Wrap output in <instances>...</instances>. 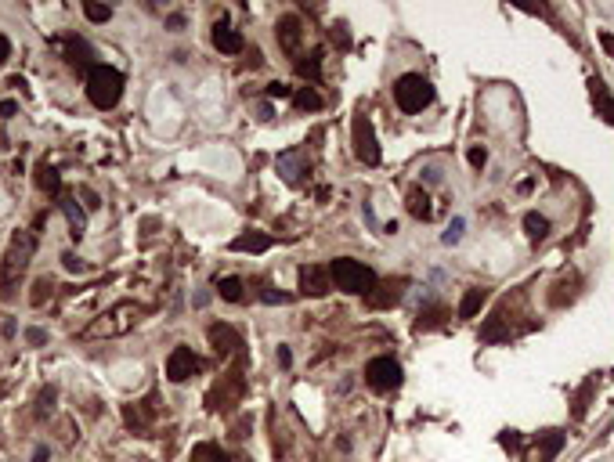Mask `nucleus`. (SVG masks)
Instances as JSON below:
<instances>
[{"mask_svg": "<svg viewBox=\"0 0 614 462\" xmlns=\"http://www.w3.org/2000/svg\"><path fill=\"white\" fill-rule=\"evenodd\" d=\"M33 249H37L33 231H18V235L11 239V246L4 253V264H0V296H4V300L15 296V286L22 282L25 268H30V260H33Z\"/></svg>", "mask_w": 614, "mask_h": 462, "instance_id": "f257e3e1", "label": "nucleus"}, {"mask_svg": "<svg viewBox=\"0 0 614 462\" xmlns=\"http://www.w3.org/2000/svg\"><path fill=\"white\" fill-rule=\"evenodd\" d=\"M87 98L94 109H116L123 98V72L112 65H91L87 72Z\"/></svg>", "mask_w": 614, "mask_h": 462, "instance_id": "f03ea898", "label": "nucleus"}, {"mask_svg": "<svg viewBox=\"0 0 614 462\" xmlns=\"http://www.w3.org/2000/svg\"><path fill=\"white\" fill-rule=\"evenodd\" d=\"M329 278H332V286L351 293V296H369L376 289V275L365 264L351 260V256H337V260L329 264Z\"/></svg>", "mask_w": 614, "mask_h": 462, "instance_id": "7ed1b4c3", "label": "nucleus"}, {"mask_svg": "<svg viewBox=\"0 0 614 462\" xmlns=\"http://www.w3.org/2000/svg\"><path fill=\"white\" fill-rule=\"evenodd\" d=\"M394 101H398V109L401 112H423L430 101H433V87L426 76L419 72H405L394 80Z\"/></svg>", "mask_w": 614, "mask_h": 462, "instance_id": "20e7f679", "label": "nucleus"}, {"mask_svg": "<svg viewBox=\"0 0 614 462\" xmlns=\"http://www.w3.org/2000/svg\"><path fill=\"white\" fill-rule=\"evenodd\" d=\"M141 318V307L138 303H116L109 315H101L87 332H84V340H98V336H119V332L126 329H134Z\"/></svg>", "mask_w": 614, "mask_h": 462, "instance_id": "39448f33", "label": "nucleus"}, {"mask_svg": "<svg viewBox=\"0 0 614 462\" xmlns=\"http://www.w3.org/2000/svg\"><path fill=\"white\" fill-rule=\"evenodd\" d=\"M365 383H369L372 390L387 394V390H394L398 383H401V365L394 362L391 354H379V357H372V362L365 365Z\"/></svg>", "mask_w": 614, "mask_h": 462, "instance_id": "423d86ee", "label": "nucleus"}, {"mask_svg": "<svg viewBox=\"0 0 614 462\" xmlns=\"http://www.w3.org/2000/svg\"><path fill=\"white\" fill-rule=\"evenodd\" d=\"M199 369H202V362L192 354V347H174L170 357H166V379L170 383H185V379L199 376Z\"/></svg>", "mask_w": 614, "mask_h": 462, "instance_id": "0eeeda50", "label": "nucleus"}, {"mask_svg": "<svg viewBox=\"0 0 614 462\" xmlns=\"http://www.w3.org/2000/svg\"><path fill=\"white\" fill-rule=\"evenodd\" d=\"M354 156L362 159V163H369V166L379 163V145H376V134H372L369 116H358V119H354Z\"/></svg>", "mask_w": 614, "mask_h": 462, "instance_id": "6e6552de", "label": "nucleus"}, {"mask_svg": "<svg viewBox=\"0 0 614 462\" xmlns=\"http://www.w3.org/2000/svg\"><path fill=\"white\" fill-rule=\"evenodd\" d=\"M329 289H332L329 268H318V264H303L300 268V293L303 296H325Z\"/></svg>", "mask_w": 614, "mask_h": 462, "instance_id": "1a4fd4ad", "label": "nucleus"}, {"mask_svg": "<svg viewBox=\"0 0 614 462\" xmlns=\"http://www.w3.org/2000/svg\"><path fill=\"white\" fill-rule=\"evenodd\" d=\"M214 47L221 51V55H239V51L246 47V40H242L239 29H232V25L217 22V25H214Z\"/></svg>", "mask_w": 614, "mask_h": 462, "instance_id": "9d476101", "label": "nucleus"}, {"mask_svg": "<svg viewBox=\"0 0 614 462\" xmlns=\"http://www.w3.org/2000/svg\"><path fill=\"white\" fill-rule=\"evenodd\" d=\"M207 340H210V347H214L217 354H232L235 347H242L239 332H235L232 325H210V329H207Z\"/></svg>", "mask_w": 614, "mask_h": 462, "instance_id": "9b49d317", "label": "nucleus"}, {"mask_svg": "<svg viewBox=\"0 0 614 462\" xmlns=\"http://www.w3.org/2000/svg\"><path fill=\"white\" fill-rule=\"evenodd\" d=\"M300 37H303V25H300V18L296 15H282L278 18V44H282V51H293L300 47Z\"/></svg>", "mask_w": 614, "mask_h": 462, "instance_id": "f8f14e48", "label": "nucleus"}, {"mask_svg": "<svg viewBox=\"0 0 614 462\" xmlns=\"http://www.w3.org/2000/svg\"><path fill=\"white\" fill-rule=\"evenodd\" d=\"M278 173H282L289 185H296V181H300V173H307L303 152H296V148H293V152H282V156H278Z\"/></svg>", "mask_w": 614, "mask_h": 462, "instance_id": "ddd939ff", "label": "nucleus"}, {"mask_svg": "<svg viewBox=\"0 0 614 462\" xmlns=\"http://www.w3.org/2000/svg\"><path fill=\"white\" fill-rule=\"evenodd\" d=\"M62 210H65V217H69V235L80 242V239H84V231H87V217H84V210L76 206V199H62Z\"/></svg>", "mask_w": 614, "mask_h": 462, "instance_id": "4468645a", "label": "nucleus"}, {"mask_svg": "<svg viewBox=\"0 0 614 462\" xmlns=\"http://www.w3.org/2000/svg\"><path fill=\"white\" fill-rule=\"evenodd\" d=\"M37 188L47 192V195H62V177H58V170L47 166V163H40V166H37Z\"/></svg>", "mask_w": 614, "mask_h": 462, "instance_id": "2eb2a0df", "label": "nucleus"}, {"mask_svg": "<svg viewBox=\"0 0 614 462\" xmlns=\"http://www.w3.org/2000/svg\"><path fill=\"white\" fill-rule=\"evenodd\" d=\"M268 246H271V235H261V231H249V235H239L232 242L235 253H264Z\"/></svg>", "mask_w": 614, "mask_h": 462, "instance_id": "dca6fc26", "label": "nucleus"}, {"mask_svg": "<svg viewBox=\"0 0 614 462\" xmlns=\"http://www.w3.org/2000/svg\"><path fill=\"white\" fill-rule=\"evenodd\" d=\"M408 213H412L416 220H430V213H433V210H430V199H426V192H419V188H416V192H408Z\"/></svg>", "mask_w": 614, "mask_h": 462, "instance_id": "f3484780", "label": "nucleus"}, {"mask_svg": "<svg viewBox=\"0 0 614 462\" xmlns=\"http://www.w3.org/2000/svg\"><path fill=\"white\" fill-rule=\"evenodd\" d=\"M524 227H528V239H531V242H542V239L549 235V220H546L542 213H528V217H524Z\"/></svg>", "mask_w": 614, "mask_h": 462, "instance_id": "a211bd4d", "label": "nucleus"}, {"mask_svg": "<svg viewBox=\"0 0 614 462\" xmlns=\"http://www.w3.org/2000/svg\"><path fill=\"white\" fill-rule=\"evenodd\" d=\"M293 105L296 109H322V94L315 87H300V91H293Z\"/></svg>", "mask_w": 614, "mask_h": 462, "instance_id": "6ab92c4d", "label": "nucleus"}, {"mask_svg": "<svg viewBox=\"0 0 614 462\" xmlns=\"http://www.w3.org/2000/svg\"><path fill=\"white\" fill-rule=\"evenodd\" d=\"M217 293H221V300H228V303H239V300H242V282H239V278H221V282H217Z\"/></svg>", "mask_w": 614, "mask_h": 462, "instance_id": "aec40b11", "label": "nucleus"}, {"mask_svg": "<svg viewBox=\"0 0 614 462\" xmlns=\"http://www.w3.org/2000/svg\"><path fill=\"white\" fill-rule=\"evenodd\" d=\"M484 296H488L484 289H470V293L463 296V303H459V318H470V315L477 311V307L484 303Z\"/></svg>", "mask_w": 614, "mask_h": 462, "instance_id": "412c9836", "label": "nucleus"}, {"mask_svg": "<svg viewBox=\"0 0 614 462\" xmlns=\"http://www.w3.org/2000/svg\"><path fill=\"white\" fill-rule=\"evenodd\" d=\"M192 462H228V455L217 448V444H199L192 451Z\"/></svg>", "mask_w": 614, "mask_h": 462, "instance_id": "4be33fe9", "label": "nucleus"}, {"mask_svg": "<svg viewBox=\"0 0 614 462\" xmlns=\"http://www.w3.org/2000/svg\"><path fill=\"white\" fill-rule=\"evenodd\" d=\"M84 15H87L91 22H109V18H112V8H109V4H94V0H87V4H84Z\"/></svg>", "mask_w": 614, "mask_h": 462, "instance_id": "5701e85b", "label": "nucleus"}, {"mask_svg": "<svg viewBox=\"0 0 614 462\" xmlns=\"http://www.w3.org/2000/svg\"><path fill=\"white\" fill-rule=\"evenodd\" d=\"M33 289H37V293L30 296V300H33V307H44V300H47L51 293H55V282H51V278H40Z\"/></svg>", "mask_w": 614, "mask_h": 462, "instance_id": "b1692460", "label": "nucleus"}, {"mask_svg": "<svg viewBox=\"0 0 614 462\" xmlns=\"http://www.w3.org/2000/svg\"><path fill=\"white\" fill-rule=\"evenodd\" d=\"M459 239H463V217H455V220L448 224V231H445V246H455Z\"/></svg>", "mask_w": 614, "mask_h": 462, "instance_id": "393cba45", "label": "nucleus"}, {"mask_svg": "<svg viewBox=\"0 0 614 462\" xmlns=\"http://www.w3.org/2000/svg\"><path fill=\"white\" fill-rule=\"evenodd\" d=\"M264 94H268V98H293V87H286V84H268Z\"/></svg>", "mask_w": 614, "mask_h": 462, "instance_id": "a878e982", "label": "nucleus"}, {"mask_svg": "<svg viewBox=\"0 0 614 462\" xmlns=\"http://www.w3.org/2000/svg\"><path fill=\"white\" fill-rule=\"evenodd\" d=\"M62 264H65V271H84L87 268L80 256H72V253H62Z\"/></svg>", "mask_w": 614, "mask_h": 462, "instance_id": "bb28decb", "label": "nucleus"}, {"mask_svg": "<svg viewBox=\"0 0 614 462\" xmlns=\"http://www.w3.org/2000/svg\"><path fill=\"white\" fill-rule=\"evenodd\" d=\"M470 163H473V166L481 170L484 163H488V152H484V148H477V145H473V148H470Z\"/></svg>", "mask_w": 614, "mask_h": 462, "instance_id": "cd10ccee", "label": "nucleus"}, {"mask_svg": "<svg viewBox=\"0 0 614 462\" xmlns=\"http://www.w3.org/2000/svg\"><path fill=\"white\" fill-rule=\"evenodd\" d=\"M25 340H30L33 347H40V343H47V332L44 329H30V332H25Z\"/></svg>", "mask_w": 614, "mask_h": 462, "instance_id": "c85d7f7f", "label": "nucleus"}, {"mask_svg": "<svg viewBox=\"0 0 614 462\" xmlns=\"http://www.w3.org/2000/svg\"><path fill=\"white\" fill-rule=\"evenodd\" d=\"M8 58H11V40H8L4 33H0V65H4Z\"/></svg>", "mask_w": 614, "mask_h": 462, "instance_id": "c756f323", "label": "nucleus"}, {"mask_svg": "<svg viewBox=\"0 0 614 462\" xmlns=\"http://www.w3.org/2000/svg\"><path fill=\"white\" fill-rule=\"evenodd\" d=\"M423 181H426V185H438V181H441V170H438V166H426V170H423Z\"/></svg>", "mask_w": 614, "mask_h": 462, "instance_id": "7c9ffc66", "label": "nucleus"}, {"mask_svg": "<svg viewBox=\"0 0 614 462\" xmlns=\"http://www.w3.org/2000/svg\"><path fill=\"white\" fill-rule=\"evenodd\" d=\"M166 25H170L174 33H181V29H185V15H170V18H166Z\"/></svg>", "mask_w": 614, "mask_h": 462, "instance_id": "2f4dec72", "label": "nucleus"}, {"mask_svg": "<svg viewBox=\"0 0 614 462\" xmlns=\"http://www.w3.org/2000/svg\"><path fill=\"white\" fill-rule=\"evenodd\" d=\"M80 195L87 199V210H98V206H101V202H98V195H94L91 188H80Z\"/></svg>", "mask_w": 614, "mask_h": 462, "instance_id": "473e14b6", "label": "nucleus"}, {"mask_svg": "<svg viewBox=\"0 0 614 462\" xmlns=\"http://www.w3.org/2000/svg\"><path fill=\"white\" fill-rule=\"evenodd\" d=\"M300 72L307 76V72H311V76H318V55L311 58V62H300Z\"/></svg>", "mask_w": 614, "mask_h": 462, "instance_id": "72a5a7b5", "label": "nucleus"}, {"mask_svg": "<svg viewBox=\"0 0 614 462\" xmlns=\"http://www.w3.org/2000/svg\"><path fill=\"white\" fill-rule=\"evenodd\" d=\"M278 362H282L286 369L293 365V354H289V347H278Z\"/></svg>", "mask_w": 614, "mask_h": 462, "instance_id": "f704fd0d", "label": "nucleus"}, {"mask_svg": "<svg viewBox=\"0 0 614 462\" xmlns=\"http://www.w3.org/2000/svg\"><path fill=\"white\" fill-rule=\"evenodd\" d=\"M47 458H51V451H47V448H44V444H40V448H37V451H33V462H47Z\"/></svg>", "mask_w": 614, "mask_h": 462, "instance_id": "c9c22d12", "label": "nucleus"}, {"mask_svg": "<svg viewBox=\"0 0 614 462\" xmlns=\"http://www.w3.org/2000/svg\"><path fill=\"white\" fill-rule=\"evenodd\" d=\"M18 105H15V101H4V105H0V116H11Z\"/></svg>", "mask_w": 614, "mask_h": 462, "instance_id": "e433bc0d", "label": "nucleus"}, {"mask_svg": "<svg viewBox=\"0 0 614 462\" xmlns=\"http://www.w3.org/2000/svg\"><path fill=\"white\" fill-rule=\"evenodd\" d=\"M600 40H603V47H607V51H610V55H614V37H610V33H603Z\"/></svg>", "mask_w": 614, "mask_h": 462, "instance_id": "4c0bfd02", "label": "nucleus"}]
</instances>
